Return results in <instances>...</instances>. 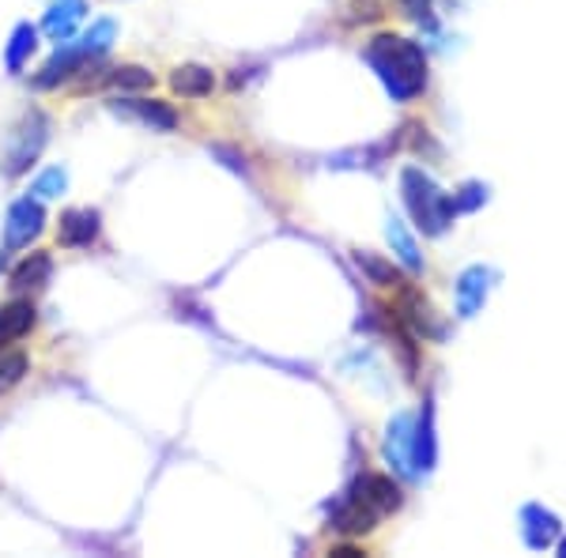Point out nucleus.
<instances>
[{
    "instance_id": "4",
    "label": "nucleus",
    "mask_w": 566,
    "mask_h": 558,
    "mask_svg": "<svg viewBox=\"0 0 566 558\" xmlns=\"http://www.w3.org/2000/svg\"><path fill=\"white\" fill-rule=\"evenodd\" d=\"M405 200H408V208H412V215L419 219V227H427L431 234H438L446 227V200L419 170L405 173Z\"/></svg>"
},
{
    "instance_id": "12",
    "label": "nucleus",
    "mask_w": 566,
    "mask_h": 558,
    "mask_svg": "<svg viewBox=\"0 0 566 558\" xmlns=\"http://www.w3.org/2000/svg\"><path fill=\"white\" fill-rule=\"evenodd\" d=\"M170 87H175L181 98H205V95H212L216 76H212V69H205V65H178L175 76H170Z\"/></svg>"
},
{
    "instance_id": "14",
    "label": "nucleus",
    "mask_w": 566,
    "mask_h": 558,
    "mask_svg": "<svg viewBox=\"0 0 566 558\" xmlns=\"http://www.w3.org/2000/svg\"><path fill=\"white\" fill-rule=\"evenodd\" d=\"M117 39V23L114 20H95L91 23V31H84V39H80L76 45L87 53V57H103V53L114 45Z\"/></svg>"
},
{
    "instance_id": "18",
    "label": "nucleus",
    "mask_w": 566,
    "mask_h": 558,
    "mask_svg": "<svg viewBox=\"0 0 566 558\" xmlns=\"http://www.w3.org/2000/svg\"><path fill=\"white\" fill-rule=\"evenodd\" d=\"M389 238H392V245H397L400 261H405L412 272H419V264H423V261H419V253H416V242H412V238H408V231L397 223V219H392V223H389Z\"/></svg>"
},
{
    "instance_id": "16",
    "label": "nucleus",
    "mask_w": 566,
    "mask_h": 558,
    "mask_svg": "<svg viewBox=\"0 0 566 558\" xmlns=\"http://www.w3.org/2000/svg\"><path fill=\"white\" fill-rule=\"evenodd\" d=\"M65 186H69V173L61 170V167H50V170H42L39 178H34L31 193L39 197V200H53V197L65 193Z\"/></svg>"
},
{
    "instance_id": "5",
    "label": "nucleus",
    "mask_w": 566,
    "mask_h": 558,
    "mask_svg": "<svg viewBox=\"0 0 566 558\" xmlns=\"http://www.w3.org/2000/svg\"><path fill=\"white\" fill-rule=\"evenodd\" d=\"M45 227V208L39 197H20L12 208H8V219H4V245L8 250H23L31 245L34 238L42 234Z\"/></svg>"
},
{
    "instance_id": "20",
    "label": "nucleus",
    "mask_w": 566,
    "mask_h": 558,
    "mask_svg": "<svg viewBox=\"0 0 566 558\" xmlns=\"http://www.w3.org/2000/svg\"><path fill=\"white\" fill-rule=\"evenodd\" d=\"M352 8H355V20H367V23H374L381 15L378 0H352Z\"/></svg>"
},
{
    "instance_id": "3",
    "label": "nucleus",
    "mask_w": 566,
    "mask_h": 558,
    "mask_svg": "<svg viewBox=\"0 0 566 558\" xmlns=\"http://www.w3.org/2000/svg\"><path fill=\"white\" fill-rule=\"evenodd\" d=\"M50 144V117L42 109H27L20 122L12 125L4 140V151H0V170L8 178H20L34 167V159L42 155V148Z\"/></svg>"
},
{
    "instance_id": "9",
    "label": "nucleus",
    "mask_w": 566,
    "mask_h": 558,
    "mask_svg": "<svg viewBox=\"0 0 566 558\" xmlns=\"http://www.w3.org/2000/svg\"><path fill=\"white\" fill-rule=\"evenodd\" d=\"M84 15H87L84 0H53L50 12H45V20H42V31L50 34L53 42H69Z\"/></svg>"
},
{
    "instance_id": "11",
    "label": "nucleus",
    "mask_w": 566,
    "mask_h": 558,
    "mask_svg": "<svg viewBox=\"0 0 566 558\" xmlns=\"http://www.w3.org/2000/svg\"><path fill=\"white\" fill-rule=\"evenodd\" d=\"M50 272H53V257L39 250V253L23 257L12 269V287L15 291H39V287H45V283H50Z\"/></svg>"
},
{
    "instance_id": "21",
    "label": "nucleus",
    "mask_w": 566,
    "mask_h": 558,
    "mask_svg": "<svg viewBox=\"0 0 566 558\" xmlns=\"http://www.w3.org/2000/svg\"><path fill=\"white\" fill-rule=\"evenodd\" d=\"M427 4H431V0H400V8H405V12L412 15V20H419V15L427 12Z\"/></svg>"
},
{
    "instance_id": "1",
    "label": "nucleus",
    "mask_w": 566,
    "mask_h": 558,
    "mask_svg": "<svg viewBox=\"0 0 566 558\" xmlns=\"http://www.w3.org/2000/svg\"><path fill=\"white\" fill-rule=\"evenodd\" d=\"M367 61L378 69V76L386 80L392 98H412L427 84V61H423V53H419V45L408 39H397V34L374 39L367 50Z\"/></svg>"
},
{
    "instance_id": "8",
    "label": "nucleus",
    "mask_w": 566,
    "mask_h": 558,
    "mask_svg": "<svg viewBox=\"0 0 566 558\" xmlns=\"http://www.w3.org/2000/svg\"><path fill=\"white\" fill-rule=\"evenodd\" d=\"M87 61H91V57H87L84 50H80V45H65V50H61L57 57L45 61L42 72L31 80V84L39 87V91H53V87L65 84V80L76 76V72H84V69H87Z\"/></svg>"
},
{
    "instance_id": "13",
    "label": "nucleus",
    "mask_w": 566,
    "mask_h": 558,
    "mask_svg": "<svg viewBox=\"0 0 566 558\" xmlns=\"http://www.w3.org/2000/svg\"><path fill=\"white\" fill-rule=\"evenodd\" d=\"M39 50V27L31 23H15L12 39H8V50H4V65L8 72H23V65L31 61V53Z\"/></svg>"
},
{
    "instance_id": "7",
    "label": "nucleus",
    "mask_w": 566,
    "mask_h": 558,
    "mask_svg": "<svg viewBox=\"0 0 566 558\" xmlns=\"http://www.w3.org/2000/svg\"><path fill=\"white\" fill-rule=\"evenodd\" d=\"M98 212L95 208H69L65 215H61V227H57V242L65 245V250H87L91 242L98 238Z\"/></svg>"
},
{
    "instance_id": "2",
    "label": "nucleus",
    "mask_w": 566,
    "mask_h": 558,
    "mask_svg": "<svg viewBox=\"0 0 566 558\" xmlns=\"http://www.w3.org/2000/svg\"><path fill=\"white\" fill-rule=\"evenodd\" d=\"M400 506V487L386 475H367V480L355 487V494L348 498V506L336 514V528L340 533H367L374 528V520L392 514Z\"/></svg>"
},
{
    "instance_id": "10",
    "label": "nucleus",
    "mask_w": 566,
    "mask_h": 558,
    "mask_svg": "<svg viewBox=\"0 0 566 558\" xmlns=\"http://www.w3.org/2000/svg\"><path fill=\"white\" fill-rule=\"evenodd\" d=\"M31 328H34V306L27 298H15V302H8V306H0V351H4L8 344L23 340Z\"/></svg>"
},
{
    "instance_id": "17",
    "label": "nucleus",
    "mask_w": 566,
    "mask_h": 558,
    "mask_svg": "<svg viewBox=\"0 0 566 558\" xmlns=\"http://www.w3.org/2000/svg\"><path fill=\"white\" fill-rule=\"evenodd\" d=\"M27 373V355L23 351H0V389H12Z\"/></svg>"
},
{
    "instance_id": "15",
    "label": "nucleus",
    "mask_w": 566,
    "mask_h": 558,
    "mask_svg": "<svg viewBox=\"0 0 566 558\" xmlns=\"http://www.w3.org/2000/svg\"><path fill=\"white\" fill-rule=\"evenodd\" d=\"M106 84L117 91H148L155 84V76L140 65H122V69H109Z\"/></svg>"
},
{
    "instance_id": "6",
    "label": "nucleus",
    "mask_w": 566,
    "mask_h": 558,
    "mask_svg": "<svg viewBox=\"0 0 566 558\" xmlns=\"http://www.w3.org/2000/svg\"><path fill=\"white\" fill-rule=\"evenodd\" d=\"M117 114L133 117V122L148 125L151 133H175L178 129V114L170 103H159V98H129V103H117Z\"/></svg>"
},
{
    "instance_id": "19",
    "label": "nucleus",
    "mask_w": 566,
    "mask_h": 558,
    "mask_svg": "<svg viewBox=\"0 0 566 558\" xmlns=\"http://www.w3.org/2000/svg\"><path fill=\"white\" fill-rule=\"evenodd\" d=\"M359 264L367 269V276L374 280V283H397V276H392V269H386L378 257H370V253H359Z\"/></svg>"
}]
</instances>
